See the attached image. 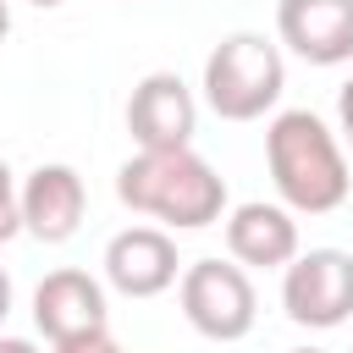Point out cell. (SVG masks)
Returning a JSON list of instances; mask_svg holds the SVG:
<instances>
[{
	"mask_svg": "<svg viewBox=\"0 0 353 353\" xmlns=\"http://www.w3.org/2000/svg\"><path fill=\"white\" fill-rule=\"evenodd\" d=\"M265 165L292 215H331L347 204L353 171L336 132L314 110H281L265 127Z\"/></svg>",
	"mask_w": 353,
	"mask_h": 353,
	"instance_id": "1",
	"label": "cell"
},
{
	"mask_svg": "<svg viewBox=\"0 0 353 353\" xmlns=\"http://www.w3.org/2000/svg\"><path fill=\"white\" fill-rule=\"evenodd\" d=\"M116 199L176 232H204L226 215V182L193 149H138L116 171Z\"/></svg>",
	"mask_w": 353,
	"mask_h": 353,
	"instance_id": "2",
	"label": "cell"
},
{
	"mask_svg": "<svg viewBox=\"0 0 353 353\" xmlns=\"http://www.w3.org/2000/svg\"><path fill=\"white\" fill-rule=\"evenodd\" d=\"M199 88H204V105L221 121H259L265 110H276V99L287 88L281 44H270L265 33H226L204 55Z\"/></svg>",
	"mask_w": 353,
	"mask_h": 353,
	"instance_id": "3",
	"label": "cell"
},
{
	"mask_svg": "<svg viewBox=\"0 0 353 353\" xmlns=\"http://www.w3.org/2000/svg\"><path fill=\"white\" fill-rule=\"evenodd\" d=\"M176 298L188 325L210 342H243L259 314V292L237 259H193L176 281Z\"/></svg>",
	"mask_w": 353,
	"mask_h": 353,
	"instance_id": "4",
	"label": "cell"
},
{
	"mask_svg": "<svg viewBox=\"0 0 353 353\" xmlns=\"http://www.w3.org/2000/svg\"><path fill=\"white\" fill-rule=\"evenodd\" d=\"M281 309L292 325L331 331L353 314V254L347 248H309L281 270Z\"/></svg>",
	"mask_w": 353,
	"mask_h": 353,
	"instance_id": "5",
	"label": "cell"
},
{
	"mask_svg": "<svg viewBox=\"0 0 353 353\" xmlns=\"http://www.w3.org/2000/svg\"><path fill=\"white\" fill-rule=\"evenodd\" d=\"M127 132L138 149H193L199 99L176 72H149L127 99Z\"/></svg>",
	"mask_w": 353,
	"mask_h": 353,
	"instance_id": "6",
	"label": "cell"
},
{
	"mask_svg": "<svg viewBox=\"0 0 353 353\" xmlns=\"http://www.w3.org/2000/svg\"><path fill=\"white\" fill-rule=\"evenodd\" d=\"M105 281L121 298H160L165 287L182 281V259L171 232L160 226H127L105 243Z\"/></svg>",
	"mask_w": 353,
	"mask_h": 353,
	"instance_id": "7",
	"label": "cell"
},
{
	"mask_svg": "<svg viewBox=\"0 0 353 353\" xmlns=\"http://www.w3.org/2000/svg\"><path fill=\"white\" fill-rule=\"evenodd\" d=\"M281 44L309 66L353 61V0H276Z\"/></svg>",
	"mask_w": 353,
	"mask_h": 353,
	"instance_id": "8",
	"label": "cell"
},
{
	"mask_svg": "<svg viewBox=\"0 0 353 353\" xmlns=\"http://www.w3.org/2000/svg\"><path fill=\"white\" fill-rule=\"evenodd\" d=\"M83 210H88V188L72 165L50 160V165H33L22 176V232L39 237V243H66L77 226H83Z\"/></svg>",
	"mask_w": 353,
	"mask_h": 353,
	"instance_id": "9",
	"label": "cell"
},
{
	"mask_svg": "<svg viewBox=\"0 0 353 353\" xmlns=\"http://www.w3.org/2000/svg\"><path fill=\"white\" fill-rule=\"evenodd\" d=\"M105 287L88 276V270H50L39 287H33V325L55 342H72V336H88V331H105Z\"/></svg>",
	"mask_w": 353,
	"mask_h": 353,
	"instance_id": "10",
	"label": "cell"
},
{
	"mask_svg": "<svg viewBox=\"0 0 353 353\" xmlns=\"http://www.w3.org/2000/svg\"><path fill=\"white\" fill-rule=\"evenodd\" d=\"M226 248L232 259L248 270H287L298 259V221L287 204H265V199H248V204H232L226 215Z\"/></svg>",
	"mask_w": 353,
	"mask_h": 353,
	"instance_id": "11",
	"label": "cell"
},
{
	"mask_svg": "<svg viewBox=\"0 0 353 353\" xmlns=\"http://www.w3.org/2000/svg\"><path fill=\"white\" fill-rule=\"evenodd\" d=\"M22 232V188L11 176V165L0 160V243H11Z\"/></svg>",
	"mask_w": 353,
	"mask_h": 353,
	"instance_id": "12",
	"label": "cell"
},
{
	"mask_svg": "<svg viewBox=\"0 0 353 353\" xmlns=\"http://www.w3.org/2000/svg\"><path fill=\"white\" fill-rule=\"evenodd\" d=\"M55 353H127L110 331H88V336H72V342H55Z\"/></svg>",
	"mask_w": 353,
	"mask_h": 353,
	"instance_id": "13",
	"label": "cell"
},
{
	"mask_svg": "<svg viewBox=\"0 0 353 353\" xmlns=\"http://www.w3.org/2000/svg\"><path fill=\"white\" fill-rule=\"evenodd\" d=\"M336 132L347 138V149H353V77L336 88Z\"/></svg>",
	"mask_w": 353,
	"mask_h": 353,
	"instance_id": "14",
	"label": "cell"
},
{
	"mask_svg": "<svg viewBox=\"0 0 353 353\" xmlns=\"http://www.w3.org/2000/svg\"><path fill=\"white\" fill-rule=\"evenodd\" d=\"M0 353H39L28 336H0Z\"/></svg>",
	"mask_w": 353,
	"mask_h": 353,
	"instance_id": "15",
	"label": "cell"
},
{
	"mask_svg": "<svg viewBox=\"0 0 353 353\" xmlns=\"http://www.w3.org/2000/svg\"><path fill=\"white\" fill-rule=\"evenodd\" d=\"M6 314H11V276L0 270V320H6Z\"/></svg>",
	"mask_w": 353,
	"mask_h": 353,
	"instance_id": "16",
	"label": "cell"
},
{
	"mask_svg": "<svg viewBox=\"0 0 353 353\" xmlns=\"http://www.w3.org/2000/svg\"><path fill=\"white\" fill-rule=\"evenodd\" d=\"M6 33H11V0H0V44H6Z\"/></svg>",
	"mask_w": 353,
	"mask_h": 353,
	"instance_id": "17",
	"label": "cell"
},
{
	"mask_svg": "<svg viewBox=\"0 0 353 353\" xmlns=\"http://www.w3.org/2000/svg\"><path fill=\"white\" fill-rule=\"evenodd\" d=\"M28 6H39V11H50V6H61V0H28Z\"/></svg>",
	"mask_w": 353,
	"mask_h": 353,
	"instance_id": "18",
	"label": "cell"
},
{
	"mask_svg": "<svg viewBox=\"0 0 353 353\" xmlns=\"http://www.w3.org/2000/svg\"><path fill=\"white\" fill-rule=\"evenodd\" d=\"M347 353H353V347H347Z\"/></svg>",
	"mask_w": 353,
	"mask_h": 353,
	"instance_id": "19",
	"label": "cell"
}]
</instances>
